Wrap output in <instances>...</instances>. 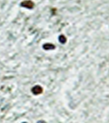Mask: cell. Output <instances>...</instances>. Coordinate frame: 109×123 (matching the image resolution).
<instances>
[{"mask_svg":"<svg viewBox=\"0 0 109 123\" xmlns=\"http://www.w3.org/2000/svg\"><path fill=\"white\" fill-rule=\"evenodd\" d=\"M21 6L27 9H32L34 6V3L31 0H25L20 4Z\"/></svg>","mask_w":109,"mask_h":123,"instance_id":"6da1fadb","label":"cell"},{"mask_svg":"<svg viewBox=\"0 0 109 123\" xmlns=\"http://www.w3.org/2000/svg\"><path fill=\"white\" fill-rule=\"evenodd\" d=\"M32 92L35 95H38L42 94L43 92V89L40 85H35L32 89Z\"/></svg>","mask_w":109,"mask_h":123,"instance_id":"7a4b0ae2","label":"cell"},{"mask_svg":"<svg viewBox=\"0 0 109 123\" xmlns=\"http://www.w3.org/2000/svg\"><path fill=\"white\" fill-rule=\"evenodd\" d=\"M43 48L45 50H52L55 48V46L51 43H46V44H44Z\"/></svg>","mask_w":109,"mask_h":123,"instance_id":"3957f363","label":"cell"},{"mask_svg":"<svg viewBox=\"0 0 109 123\" xmlns=\"http://www.w3.org/2000/svg\"><path fill=\"white\" fill-rule=\"evenodd\" d=\"M59 41L61 43H63V44H64V43L66 42L67 39H66V38H65L64 36L62 35L59 37Z\"/></svg>","mask_w":109,"mask_h":123,"instance_id":"277c9868","label":"cell"}]
</instances>
